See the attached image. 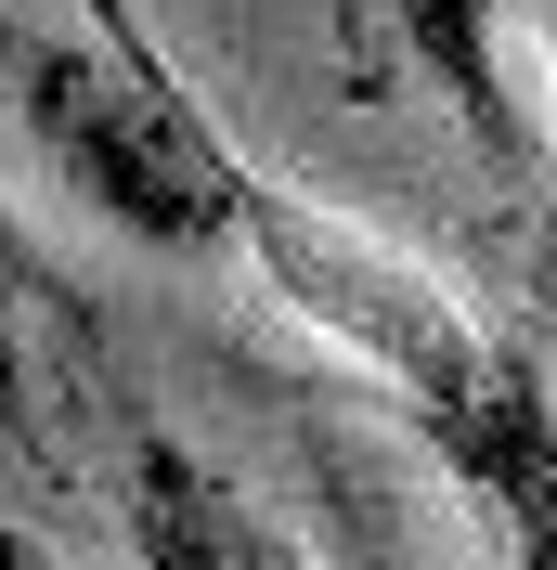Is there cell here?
<instances>
[{
    "label": "cell",
    "instance_id": "1",
    "mask_svg": "<svg viewBox=\"0 0 557 570\" xmlns=\"http://www.w3.org/2000/svg\"><path fill=\"white\" fill-rule=\"evenodd\" d=\"M91 39L27 52V130L39 156L143 247H221L246 195V156L208 130V105L169 78V52L143 39L130 0H78Z\"/></svg>",
    "mask_w": 557,
    "mask_h": 570
},
{
    "label": "cell",
    "instance_id": "2",
    "mask_svg": "<svg viewBox=\"0 0 557 570\" xmlns=\"http://www.w3.org/2000/svg\"><path fill=\"white\" fill-rule=\"evenodd\" d=\"M234 234L260 247V285H273L312 337H338L363 376L402 390V415H441V402L480 376L492 324L467 312L416 247H389V234H363V220L312 208L299 181H260V169H246V195H234Z\"/></svg>",
    "mask_w": 557,
    "mask_h": 570
},
{
    "label": "cell",
    "instance_id": "3",
    "mask_svg": "<svg viewBox=\"0 0 557 570\" xmlns=\"http://www.w3.org/2000/svg\"><path fill=\"white\" fill-rule=\"evenodd\" d=\"M416 441L453 466V493L480 505V532L506 544V570H557V390L531 363V337L492 324L480 376L441 415H416Z\"/></svg>",
    "mask_w": 557,
    "mask_h": 570
},
{
    "label": "cell",
    "instance_id": "4",
    "mask_svg": "<svg viewBox=\"0 0 557 570\" xmlns=\"http://www.w3.org/2000/svg\"><path fill=\"white\" fill-rule=\"evenodd\" d=\"M117 505H130V558L143 570H324L246 480H221V466L195 454V441H169V428H130Z\"/></svg>",
    "mask_w": 557,
    "mask_h": 570
},
{
    "label": "cell",
    "instance_id": "5",
    "mask_svg": "<svg viewBox=\"0 0 557 570\" xmlns=\"http://www.w3.org/2000/svg\"><path fill=\"white\" fill-rule=\"evenodd\" d=\"M389 39H402L416 78H441L467 142L506 156V0H389Z\"/></svg>",
    "mask_w": 557,
    "mask_h": 570
},
{
    "label": "cell",
    "instance_id": "6",
    "mask_svg": "<svg viewBox=\"0 0 557 570\" xmlns=\"http://www.w3.org/2000/svg\"><path fill=\"white\" fill-rule=\"evenodd\" d=\"M27 285H39V259H27L13 220H0V441H13V454H39V402H27Z\"/></svg>",
    "mask_w": 557,
    "mask_h": 570
},
{
    "label": "cell",
    "instance_id": "7",
    "mask_svg": "<svg viewBox=\"0 0 557 570\" xmlns=\"http://www.w3.org/2000/svg\"><path fill=\"white\" fill-rule=\"evenodd\" d=\"M531 39H545V78H557V0H531ZM531 298H557V195H545V247H531Z\"/></svg>",
    "mask_w": 557,
    "mask_h": 570
},
{
    "label": "cell",
    "instance_id": "8",
    "mask_svg": "<svg viewBox=\"0 0 557 570\" xmlns=\"http://www.w3.org/2000/svg\"><path fill=\"white\" fill-rule=\"evenodd\" d=\"M0 570H52V544H39L27 519H0Z\"/></svg>",
    "mask_w": 557,
    "mask_h": 570
},
{
    "label": "cell",
    "instance_id": "9",
    "mask_svg": "<svg viewBox=\"0 0 557 570\" xmlns=\"http://www.w3.org/2000/svg\"><path fill=\"white\" fill-rule=\"evenodd\" d=\"M338 570H416V558H402V544H377V532H350V558Z\"/></svg>",
    "mask_w": 557,
    "mask_h": 570
}]
</instances>
